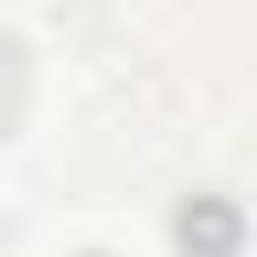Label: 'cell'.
<instances>
[{"mask_svg": "<svg viewBox=\"0 0 257 257\" xmlns=\"http://www.w3.org/2000/svg\"><path fill=\"white\" fill-rule=\"evenodd\" d=\"M177 241H185L193 257H233L241 217H233L225 201H185V209H177Z\"/></svg>", "mask_w": 257, "mask_h": 257, "instance_id": "obj_1", "label": "cell"}, {"mask_svg": "<svg viewBox=\"0 0 257 257\" xmlns=\"http://www.w3.org/2000/svg\"><path fill=\"white\" fill-rule=\"evenodd\" d=\"M88 257H104V249H88Z\"/></svg>", "mask_w": 257, "mask_h": 257, "instance_id": "obj_2", "label": "cell"}]
</instances>
